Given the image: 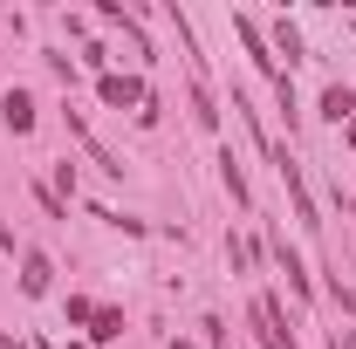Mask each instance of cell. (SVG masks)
<instances>
[{
	"mask_svg": "<svg viewBox=\"0 0 356 349\" xmlns=\"http://www.w3.org/2000/svg\"><path fill=\"white\" fill-rule=\"evenodd\" d=\"M48 274H55V267H48L42 254H28V261H21V288H28V295H48Z\"/></svg>",
	"mask_w": 356,
	"mask_h": 349,
	"instance_id": "277c9868",
	"label": "cell"
},
{
	"mask_svg": "<svg viewBox=\"0 0 356 349\" xmlns=\"http://www.w3.org/2000/svg\"><path fill=\"white\" fill-rule=\"evenodd\" d=\"M350 151H356V117H350Z\"/></svg>",
	"mask_w": 356,
	"mask_h": 349,
	"instance_id": "52a82bcc",
	"label": "cell"
},
{
	"mask_svg": "<svg viewBox=\"0 0 356 349\" xmlns=\"http://www.w3.org/2000/svg\"><path fill=\"white\" fill-rule=\"evenodd\" d=\"M89 336H96V343H110V336H124V315H117V308H96V329H89Z\"/></svg>",
	"mask_w": 356,
	"mask_h": 349,
	"instance_id": "5b68a950",
	"label": "cell"
},
{
	"mask_svg": "<svg viewBox=\"0 0 356 349\" xmlns=\"http://www.w3.org/2000/svg\"><path fill=\"white\" fill-rule=\"evenodd\" d=\"M0 254H14V233H7V226H0Z\"/></svg>",
	"mask_w": 356,
	"mask_h": 349,
	"instance_id": "8992f818",
	"label": "cell"
},
{
	"mask_svg": "<svg viewBox=\"0 0 356 349\" xmlns=\"http://www.w3.org/2000/svg\"><path fill=\"white\" fill-rule=\"evenodd\" d=\"M96 96H103L110 110H144V83H137V76H103Z\"/></svg>",
	"mask_w": 356,
	"mask_h": 349,
	"instance_id": "6da1fadb",
	"label": "cell"
},
{
	"mask_svg": "<svg viewBox=\"0 0 356 349\" xmlns=\"http://www.w3.org/2000/svg\"><path fill=\"white\" fill-rule=\"evenodd\" d=\"M322 117H329V124H350V117H356V96L343 83H329V89H322Z\"/></svg>",
	"mask_w": 356,
	"mask_h": 349,
	"instance_id": "3957f363",
	"label": "cell"
},
{
	"mask_svg": "<svg viewBox=\"0 0 356 349\" xmlns=\"http://www.w3.org/2000/svg\"><path fill=\"white\" fill-rule=\"evenodd\" d=\"M0 117H7V131H14V137L35 131V103H28V89H7V96H0Z\"/></svg>",
	"mask_w": 356,
	"mask_h": 349,
	"instance_id": "7a4b0ae2",
	"label": "cell"
}]
</instances>
